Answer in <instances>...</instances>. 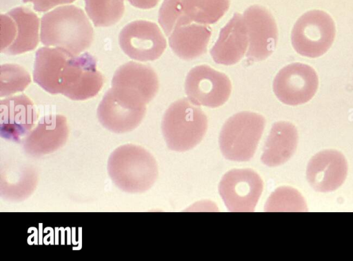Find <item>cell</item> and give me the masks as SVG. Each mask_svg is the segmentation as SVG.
Segmentation results:
<instances>
[{
    "label": "cell",
    "mask_w": 353,
    "mask_h": 261,
    "mask_svg": "<svg viewBox=\"0 0 353 261\" xmlns=\"http://www.w3.org/2000/svg\"><path fill=\"white\" fill-rule=\"evenodd\" d=\"M33 79L47 92L74 101L95 96L104 81L92 54L74 55L57 47H42L36 52Z\"/></svg>",
    "instance_id": "1"
},
{
    "label": "cell",
    "mask_w": 353,
    "mask_h": 261,
    "mask_svg": "<svg viewBox=\"0 0 353 261\" xmlns=\"http://www.w3.org/2000/svg\"><path fill=\"white\" fill-rule=\"evenodd\" d=\"M40 39L46 46L60 48L79 55L92 44L94 30L81 8L63 6L42 16Z\"/></svg>",
    "instance_id": "2"
},
{
    "label": "cell",
    "mask_w": 353,
    "mask_h": 261,
    "mask_svg": "<svg viewBox=\"0 0 353 261\" xmlns=\"http://www.w3.org/2000/svg\"><path fill=\"white\" fill-rule=\"evenodd\" d=\"M107 169L112 182L121 191L130 194L148 190L158 176L154 156L145 148L125 144L110 155Z\"/></svg>",
    "instance_id": "3"
},
{
    "label": "cell",
    "mask_w": 353,
    "mask_h": 261,
    "mask_svg": "<svg viewBox=\"0 0 353 261\" xmlns=\"http://www.w3.org/2000/svg\"><path fill=\"white\" fill-rule=\"evenodd\" d=\"M207 128L208 118L205 113L185 98L169 106L161 123L168 147L176 152L194 148L203 139Z\"/></svg>",
    "instance_id": "4"
},
{
    "label": "cell",
    "mask_w": 353,
    "mask_h": 261,
    "mask_svg": "<svg viewBox=\"0 0 353 261\" xmlns=\"http://www.w3.org/2000/svg\"><path fill=\"white\" fill-rule=\"evenodd\" d=\"M265 125L257 113L241 112L229 118L222 127L219 146L223 156L234 161L250 160L256 149Z\"/></svg>",
    "instance_id": "5"
},
{
    "label": "cell",
    "mask_w": 353,
    "mask_h": 261,
    "mask_svg": "<svg viewBox=\"0 0 353 261\" xmlns=\"http://www.w3.org/2000/svg\"><path fill=\"white\" fill-rule=\"evenodd\" d=\"M230 0H164L158 21L166 36L176 27L195 22L212 24L228 11Z\"/></svg>",
    "instance_id": "6"
},
{
    "label": "cell",
    "mask_w": 353,
    "mask_h": 261,
    "mask_svg": "<svg viewBox=\"0 0 353 261\" xmlns=\"http://www.w3.org/2000/svg\"><path fill=\"white\" fill-rule=\"evenodd\" d=\"M146 104L121 90L111 87L97 107V118L107 129L117 134L132 131L141 123Z\"/></svg>",
    "instance_id": "7"
},
{
    "label": "cell",
    "mask_w": 353,
    "mask_h": 261,
    "mask_svg": "<svg viewBox=\"0 0 353 261\" xmlns=\"http://www.w3.org/2000/svg\"><path fill=\"white\" fill-rule=\"evenodd\" d=\"M334 37V21L327 13L319 10L303 14L295 23L291 34L294 50L301 55L311 58L325 53Z\"/></svg>",
    "instance_id": "8"
},
{
    "label": "cell",
    "mask_w": 353,
    "mask_h": 261,
    "mask_svg": "<svg viewBox=\"0 0 353 261\" xmlns=\"http://www.w3.org/2000/svg\"><path fill=\"white\" fill-rule=\"evenodd\" d=\"M1 52L16 55L31 51L39 43V19L23 6L11 9L0 15Z\"/></svg>",
    "instance_id": "9"
},
{
    "label": "cell",
    "mask_w": 353,
    "mask_h": 261,
    "mask_svg": "<svg viewBox=\"0 0 353 261\" xmlns=\"http://www.w3.org/2000/svg\"><path fill=\"white\" fill-rule=\"evenodd\" d=\"M185 90L189 101L194 105L218 107L229 98L232 85L225 74L207 65L192 68L188 72Z\"/></svg>",
    "instance_id": "10"
},
{
    "label": "cell",
    "mask_w": 353,
    "mask_h": 261,
    "mask_svg": "<svg viewBox=\"0 0 353 261\" xmlns=\"http://www.w3.org/2000/svg\"><path fill=\"white\" fill-rule=\"evenodd\" d=\"M121 50L130 58L154 61L166 48V40L158 25L151 21L137 20L125 25L119 35Z\"/></svg>",
    "instance_id": "11"
},
{
    "label": "cell",
    "mask_w": 353,
    "mask_h": 261,
    "mask_svg": "<svg viewBox=\"0 0 353 261\" xmlns=\"http://www.w3.org/2000/svg\"><path fill=\"white\" fill-rule=\"evenodd\" d=\"M263 187L262 179L250 169H232L222 178L219 191L230 211H253Z\"/></svg>",
    "instance_id": "12"
},
{
    "label": "cell",
    "mask_w": 353,
    "mask_h": 261,
    "mask_svg": "<svg viewBox=\"0 0 353 261\" xmlns=\"http://www.w3.org/2000/svg\"><path fill=\"white\" fill-rule=\"evenodd\" d=\"M318 85V76L312 67L294 63L278 72L273 81V90L282 103L298 105L309 101L314 96Z\"/></svg>",
    "instance_id": "13"
},
{
    "label": "cell",
    "mask_w": 353,
    "mask_h": 261,
    "mask_svg": "<svg viewBox=\"0 0 353 261\" xmlns=\"http://www.w3.org/2000/svg\"><path fill=\"white\" fill-rule=\"evenodd\" d=\"M243 17L249 39L246 56L254 61H263L273 52L276 45L278 31L275 20L266 8L259 5L248 7Z\"/></svg>",
    "instance_id": "14"
},
{
    "label": "cell",
    "mask_w": 353,
    "mask_h": 261,
    "mask_svg": "<svg viewBox=\"0 0 353 261\" xmlns=\"http://www.w3.org/2000/svg\"><path fill=\"white\" fill-rule=\"evenodd\" d=\"M37 120L34 103L25 94L10 96L0 101V136L20 142L32 130Z\"/></svg>",
    "instance_id": "15"
},
{
    "label": "cell",
    "mask_w": 353,
    "mask_h": 261,
    "mask_svg": "<svg viewBox=\"0 0 353 261\" xmlns=\"http://www.w3.org/2000/svg\"><path fill=\"white\" fill-rule=\"evenodd\" d=\"M347 174V163L339 151L327 149L313 156L308 162L306 178L316 191L330 192L344 182Z\"/></svg>",
    "instance_id": "16"
},
{
    "label": "cell",
    "mask_w": 353,
    "mask_h": 261,
    "mask_svg": "<svg viewBox=\"0 0 353 261\" xmlns=\"http://www.w3.org/2000/svg\"><path fill=\"white\" fill-rule=\"evenodd\" d=\"M69 128L66 118L61 114L47 115L22 140L24 151L30 156L52 153L66 143Z\"/></svg>",
    "instance_id": "17"
},
{
    "label": "cell",
    "mask_w": 353,
    "mask_h": 261,
    "mask_svg": "<svg viewBox=\"0 0 353 261\" xmlns=\"http://www.w3.org/2000/svg\"><path fill=\"white\" fill-rule=\"evenodd\" d=\"M159 86L155 71L149 65L134 61L119 66L112 80V87L130 94L146 104L156 96Z\"/></svg>",
    "instance_id": "18"
},
{
    "label": "cell",
    "mask_w": 353,
    "mask_h": 261,
    "mask_svg": "<svg viewBox=\"0 0 353 261\" xmlns=\"http://www.w3.org/2000/svg\"><path fill=\"white\" fill-rule=\"evenodd\" d=\"M248 45V30L243 14L236 12L221 29L210 54L216 63L234 65L243 57Z\"/></svg>",
    "instance_id": "19"
},
{
    "label": "cell",
    "mask_w": 353,
    "mask_h": 261,
    "mask_svg": "<svg viewBox=\"0 0 353 261\" xmlns=\"http://www.w3.org/2000/svg\"><path fill=\"white\" fill-rule=\"evenodd\" d=\"M297 143L298 132L295 126L289 122H276L265 140L261 161L269 167L281 165L293 156Z\"/></svg>",
    "instance_id": "20"
},
{
    "label": "cell",
    "mask_w": 353,
    "mask_h": 261,
    "mask_svg": "<svg viewBox=\"0 0 353 261\" xmlns=\"http://www.w3.org/2000/svg\"><path fill=\"white\" fill-rule=\"evenodd\" d=\"M211 34L210 28L205 25L190 23L174 28L169 35V44L179 57L191 60L206 52Z\"/></svg>",
    "instance_id": "21"
},
{
    "label": "cell",
    "mask_w": 353,
    "mask_h": 261,
    "mask_svg": "<svg viewBox=\"0 0 353 261\" xmlns=\"http://www.w3.org/2000/svg\"><path fill=\"white\" fill-rule=\"evenodd\" d=\"M87 14L96 27L117 23L125 11L124 0H84Z\"/></svg>",
    "instance_id": "22"
},
{
    "label": "cell",
    "mask_w": 353,
    "mask_h": 261,
    "mask_svg": "<svg viewBox=\"0 0 353 261\" xmlns=\"http://www.w3.org/2000/svg\"><path fill=\"white\" fill-rule=\"evenodd\" d=\"M29 73L21 65L6 63L0 68V96H10L23 92L30 83Z\"/></svg>",
    "instance_id": "23"
},
{
    "label": "cell",
    "mask_w": 353,
    "mask_h": 261,
    "mask_svg": "<svg viewBox=\"0 0 353 261\" xmlns=\"http://www.w3.org/2000/svg\"><path fill=\"white\" fill-rule=\"evenodd\" d=\"M265 209L268 211H307V206L303 197L297 190L283 187L272 193Z\"/></svg>",
    "instance_id": "24"
},
{
    "label": "cell",
    "mask_w": 353,
    "mask_h": 261,
    "mask_svg": "<svg viewBox=\"0 0 353 261\" xmlns=\"http://www.w3.org/2000/svg\"><path fill=\"white\" fill-rule=\"evenodd\" d=\"M75 0H22L23 3H32L34 9L38 12H46L52 8L59 6L71 3Z\"/></svg>",
    "instance_id": "25"
},
{
    "label": "cell",
    "mask_w": 353,
    "mask_h": 261,
    "mask_svg": "<svg viewBox=\"0 0 353 261\" xmlns=\"http://www.w3.org/2000/svg\"><path fill=\"white\" fill-rule=\"evenodd\" d=\"M130 4L141 9H150L155 7L159 0H128Z\"/></svg>",
    "instance_id": "26"
}]
</instances>
